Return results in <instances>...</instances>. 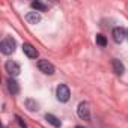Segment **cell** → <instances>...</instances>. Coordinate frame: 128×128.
<instances>
[{
  "instance_id": "obj_1",
  "label": "cell",
  "mask_w": 128,
  "mask_h": 128,
  "mask_svg": "<svg viewBox=\"0 0 128 128\" xmlns=\"http://www.w3.org/2000/svg\"><path fill=\"white\" fill-rule=\"evenodd\" d=\"M15 47H17V42L11 36H6L2 42H0V50H2L3 54H12L15 51Z\"/></svg>"
},
{
  "instance_id": "obj_2",
  "label": "cell",
  "mask_w": 128,
  "mask_h": 128,
  "mask_svg": "<svg viewBox=\"0 0 128 128\" xmlns=\"http://www.w3.org/2000/svg\"><path fill=\"white\" fill-rule=\"evenodd\" d=\"M56 96L60 102H66L70 101V96H71V92H70V88L66 84H59L57 89H56Z\"/></svg>"
},
{
  "instance_id": "obj_3",
  "label": "cell",
  "mask_w": 128,
  "mask_h": 128,
  "mask_svg": "<svg viewBox=\"0 0 128 128\" xmlns=\"http://www.w3.org/2000/svg\"><path fill=\"white\" fill-rule=\"evenodd\" d=\"M38 68H39L41 72H44V74H47V76H53V74H54V65H53L51 62H48L47 59L38 60Z\"/></svg>"
},
{
  "instance_id": "obj_4",
  "label": "cell",
  "mask_w": 128,
  "mask_h": 128,
  "mask_svg": "<svg viewBox=\"0 0 128 128\" xmlns=\"http://www.w3.org/2000/svg\"><path fill=\"white\" fill-rule=\"evenodd\" d=\"M77 113H78V116H80L83 120H89V119H90V108H89V104H88L86 101H82V102L78 104Z\"/></svg>"
},
{
  "instance_id": "obj_5",
  "label": "cell",
  "mask_w": 128,
  "mask_h": 128,
  "mask_svg": "<svg viewBox=\"0 0 128 128\" xmlns=\"http://www.w3.org/2000/svg\"><path fill=\"white\" fill-rule=\"evenodd\" d=\"M5 70H6V72H9L12 77H17V76L21 72L20 65H18L17 62H14V60H8V62L5 63Z\"/></svg>"
},
{
  "instance_id": "obj_6",
  "label": "cell",
  "mask_w": 128,
  "mask_h": 128,
  "mask_svg": "<svg viewBox=\"0 0 128 128\" xmlns=\"http://www.w3.org/2000/svg\"><path fill=\"white\" fill-rule=\"evenodd\" d=\"M112 36H113V41H114V42L120 44V42L126 38V32H125V29H122V27H114L113 32H112Z\"/></svg>"
},
{
  "instance_id": "obj_7",
  "label": "cell",
  "mask_w": 128,
  "mask_h": 128,
  "mask_svg": "<svg viewBox=\"0 0 128 128\" xmlns=\"http://www.w3.org/2000/svg\"><path fill=\"white\" fill-rule=\"evenodd\" d=\"M23 51H24V54H26L27 57H30V59H36V57H38V50H36L32 44H29V42H24V44H23Z\"/></svg>"
},
{
  "instance_id": "obj_8",
  "label": "cell",
  "mask_w": 128,
  "mask_h": 128,
  "mask_svg": "<svg viewBox=\"0 0 128 128\" xmlns=\"http://www.w3.org/2000/svg\"><path fill=\"white\" fill-rule=\"evenodd\" d=\"M6 84H8V90H9V94H12V95H18V94H20V84H18V82H17L14 77L8 78Z\"/></svg>"
},
{
  "instance_id": "obj_9",
  "label": "cell",
  "mask_w": 128,
  "mask_h": 128,
  "mask_svg": "<svg viewBox=\"0 0 128 128\" xmlns=\"http://www.w3.org/2000/svg\"><path fill=\"white\" fill-rule=\"evenodd\" d=\"M112 68H113V72L118 74V76H122L125 72V66H124V63L119 59H113L112 60Z\"/></svg>"
},
{
  "instance_id": "obj_10",
  "label": "cell",
  "mask_w": 128,
  "mask_h": 128,
  "mask_svg": "<svg viewBox=\"0 0 128 128\" xmlns=\"http://www.w3.org/2000/svg\"><path fill=\"white\" fill-rule=\"evenodd\" d=\"M24 18H26V21L29 24H38L41 21V14L36 12V11H32V12H27Z\"/></svg>"
},
{
  "instance_id": "obj_11",
  "label": "cell",
  "mask_w": 128,
  "mask_h": 128,
  "mask_svg": "<svg viewBox=\"0 0 128 128\" xmlns=\"http://www.w3.org/2000/svg\"><path fill=\"white\" fill-rule=\"evenodd\" d=\"M45 120H48V124H51L53 126H56V128H59L60 125H62V122L54 116V114H50V113H47L45 114Z\"/></svg>"
},
{
  "instance_id": "obj_12",
  "label": "cell",
  "mask_w": 128,
  "mask_h": 128,
  "mask_svg": "<svg viewBox=\"0 0 128 128\" xmlns=\"http://www.w3.org/2000/svg\"><path fill=\"white\" fill-rule=\"evenodd\" d=\"M30 6L33 8V9H36V12H44V11H47V6L44 5V3H41V2H32L30 3Z\"/></svg>"
},
{
  "instance_id": "obj_13",
  "label": "cell",
  "mask_w": 128,
  "mask_h": 128,
  "mask_svg": "<svg viewBox=\"0 0 128 128\" xmlns=\"http://www.w3.org/2000/svg\"><path fill=\"white\" fill-rule=\"evenodd\" d=\"M24 104H26V107H27L30 112L38 110V102H36V101H33V100H30V98H29V100H26V101H24Z\"/></svg>"
},
{
  "instance_id": "obj_14",
  "label": "cell",
  "mask_w": 128,
  "mask_h": 128,
  "mask_svg": "<svg viewBox=\"0 0 128 128\" xmlns=\"http://www.w3.org/2000/svg\"><path fill=\"white\" fill-rule=\"evenodd\" d=\"M95 41H96V44L98 45H101V47H106L107 45V38L104 36V35H96V38H95Z\"/></svg>"
},
{
  "instance_id": "obj_15",
  "label": "cell",
  "mask_w": 128,
  "mask_h": 128,
  "mask_svg": "<svg viewBox=\"0 0 128 128\" xmlns=\"http://www.w3.org/2000/svg\"><path fill=\"white\" fill-rule=\"evenodd\" d=\"M15 119H17V122L20 124V126H21V128H27V126H26V124H24V120H23L20 116H15Z\"/></svg>"
},
{
  "instance_id": "obj_16",
  "label": "cell",
  "mask_w": 128,
  "mask_h": 128,
  "mask_svg": "<svg viewBox=\"0 0 128 128\" xmlns=\"http://www.w3.org/2000/svg\"><path fill=\"white\" fill-rule=\"evenodd\" d=\"M76 128H84V126H82V125H77V126H76Z\"/></svg>"
},
{
  "instance_id": "obj_17",
  "label": "cell",
  "mask_w": 128,
  "mask_h": 128,
  "mask_svg": "<svg viewBox=\"0 0 128 128\" xmlns=\"http://www.w3.org/2000/svg\"><path fill=\"white\" fill-rule=\"evenodd\" d=\"M126 38H128V32H126Z\"/></svg>"
}]
</instances>
